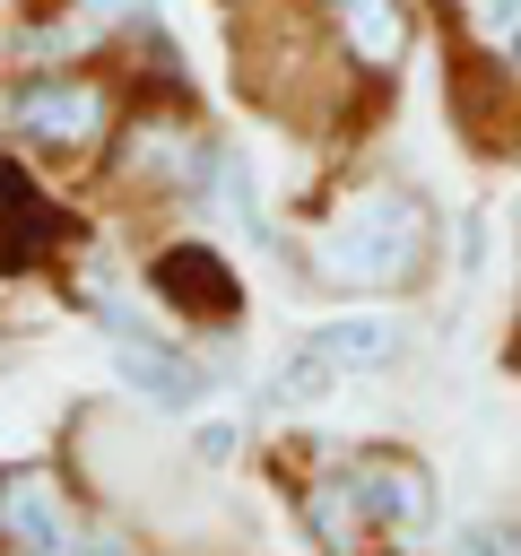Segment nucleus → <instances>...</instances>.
<instances>
[{
	"mask_svg": "<svg viewBox=\"0 0 521 556\" xmlns=\"http://www.w3.org/2000/svg\"><path fill=\"white\" fill-rule=\"evenodd\" d=\"M417 252H425V208H417L408 191H391V182L347 191V200L330 208L321 243H313L321 278H339V287H391V278L417 269Z\"/></svg>",
	"mask_w": 521,
	"mask_h": 556,
	"instance_id": "obj_1",
	"label": "nucleus"
},
{
	"mask_svg": "<svg viewBox=\"0 0 521 556\" xmlns=\"http://www.w3.org/2000/svg\"><path fill=\"white\" fill-rule=\"evenodd\" d=\"M0 122L26 130L35 148H69L78 156L104 130V87H87V78H26V87L0 96Z\"/></svg>",
	"mask_w": 521,
	"mask_h": 556,
	"instance_id": "obj_2",
	"label": "nucleus"
},
{
	"mask_svg": "<svg viewBox=\"0 0 521 556\" xmlns=\"http://www.w3.org/2000/svg\"><path fill=\"white\" fill-rule=\"evenodd\" d=\"M347 469H356V486H365V513H373L391 539H425V530H434V478H425V460L365 452V460H347Z\"/></svg>",
	"mask_w": 521,
	"mask_h": 556,
	"instance_id": "obj_3",
	"label": "nucleus"
},
{
	"mask_svg": "<svg viewBox=\"0 0 521 556\" xmlns=\"http://www.w3.org/2000/svg\"><path fill=\"white\" fill-rule=\"evenodd\" d=\"M156 295L182 304V313H217V321L243 313V287H234V269H226L208 243H174V252L156 261Z\"/></svg>",
	"mask_w": 521,
	"mask_h": 556,
	"instance_id": "obj_4",
	"label": "nucleus"
},
{
	"mask_svg": "<svg viewBox=\"0 0 521 556\" xmlns=\"http://www.w3.org/2000/svg\"><path fill=\"white\" fill-rule=\"evenodd\" d=\"M0 547H17V556H69V521L52 504V478H35V469L0 478Z\"/></svg>",
	"mask_w": 521,
	"mask_h": 556,
	"instance_id": "obj_5",
	"label": "nucleus"
},
{
	"mask_svg": "<svg viewBox=\"0 0 521 556\" xmlns=\"http://www.w3.org/2000/svg\"><path fill=\"white\" fill-rule=\"evenodd\" d=\"M330 35H339V52L356 61V70H399L408 61V9L399 0H330Z\"/></svg>",
	"mask_w": 521,
	"mask_h": 556,
	"instance_id": "obj_6",
	"label": "nucleus"
},
{
	"mask_svg": "<svg viewBox=\"0 0 521 556\" xmlns=\"http://www.w3.org/2000/svg\"><path fill=\"white\" fill-rule=\"evenodd\" d=\"M304 521H313V539H321L330 556H356V547H365V530H373L356 469H330V478H313V495H304Z\"/></svg>",
	"mask_w": 521,
	"mask_h": 556,
	"instance_id": "obj_7",
	"label": "nucleus"
},
{
	"mask_svg": "<svg viewBox=\"0 0 521 556\" xmlns=\"http://www.w3.org/2000/svg\"><path fill=\"white\" fill-rule=\"evenodd\" d=\"M304 348H321L339 374H382V365L399 356V321H391V313H347V321H321Z\"/></svg>",
	"mask_w": 521,
	"mask_h": 556,
	"instance_id": "obj_8",
	"label": "nucleus"
},
{
	"mask_svg": "<svg viewBox=\"0 0 521 556\" xmlns=\"http://www.w3.org/2000/svg\"><path fill=\"white\" fill-rule=\"evenodd\" d=\"M113 365H122V382H130L148 408H191V400H200V374H191L182 356H165L156 339H113Z\"/></svg>",
	"mask_w": 521,
	"mask_h": 556,
	"instance_id": "obj_9",
	"label": "nucleus"
},
{
	"mask_svg": "<svg viewBox=\"0 0 521 556\" xmlns=\"http://www.w3.org/2000/svg\"><path fill=\"white\" fill-rule=\"evenodd\" d=\"M52 235H61V217L35 200V182L17 165H0V269H26Z\"/></svg>",
	"mask_w": 521,
	"mask_h": 556,
	"instance_id": "obj_10",
	"label": "nucleus"
},
{
	"mask_svg": "<svg viewBox=\"0 0 521 556\" xmlns=\"http://www.w3.org/2000/svg\"><path fill=\"white\" fill-rule=\"evenodd\" d=\"M469 35H478L495 61L521 70V0H469Z\"/></svg>",
	"mask_w": 521,
	"mask_h": 556,
	"instance_id": "obj_11",
	"label": "nucleus"
},
{
	"mask_svg": "<svg viewBox=\"0 0 521 556\" xmlns=\"http://www.w3.org/2000/svg\"><path fill=\"white\" fill-rule=\"evenodd\" d=\"M330 382H347V374H339V365H330L321 348H295V356L278 365V400H321Z\"/></svg>",
	"mask_w": 521,
	"mask_h": 556,
	"instance_id": "obj_12",
	"label": "nucleus"
},
{
	"mask_svg": "<svg viewBox=\"0 0 521 556\" xmlns=\"http://www.w3.org/2000/svg\"><path fill=\"white\" fill-rule=\"evenodd\" d=\"M217 174H226V217H234L243 235H269V226H260V200H252V174H243V156H217Z\"/></svg>",
	"mask_w": 521,
	"mask_h": 556,
	"instance_id": "obj_13",
	"label": "nucleus"
},
{
	"mask_svg": "<svg viewBox=\"0 0 521 556\" xmlns=\"http://www.w3.org/2000/svg\"><path fill=\"white\" fill-rule=\"evenodd\" d=\"M452 556H512V530H495V521H469V530L452 539Z\"/></svg>",
	"mask_w": 521,
	"mask_h": 556,
	"instance_id": "obj_14",
	"label": "nucleus"
}]
</instances>
